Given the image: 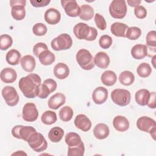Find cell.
I'll list each match as a JSON object with an SVG mask.
<instances>
[{
  "mask_svg": "<svg viewBox=\"0 0 156 156\" xmlns=\"http://www.w3.org/2000/svg\"><path fill=\"white\" fill-rule=\"evenodd\" d=\"M41 83V78L38 74L30 73L20 79L18 87L26 98L32 99L38 96Z\"/></svg>",
  "mask_w": 156,
  "mask_h": 156,
  "instance_id": "6da1fadb",
  "label": "cell"
},
{
  "mask_svg": "<svg viewBox=\"0 0 156 156\" xmlns=\"http://www.w3.org/2000/svg\"><path fill=\"white\" fill-rule=\"evenodd\" d=\"M73 32L79 40L93 41L98 36V31L95 27H90L83 23H79L73 28Z\"/></svg>",
  "mask_w": 156,
  "mask_h": 156,
  "instance_id": "7a4b0ae2",
  "label": "cell"
},
{
  "mask_svg": "<svg viewBox=\"0 0 156 156\" xmlns=\"http://www.w3.org/2000/svg\"><path fill=\"white\" fill-rule=\"evenodd\" d=\"M76 58L77 63L83 69L90 70L95 66L94 57L87 49H80L78 51Z\"/></svg>",
  "mask_w": 156,
  "mask_h": 156,
  "instance_id": "3957f363",
  "label": "cell"
},
{
  "mask_svg": "<svg viewBox=\"0 0 156 156\" xmlns=\"http://www.w3.org/2000/svg\"><path fill=\"white\" fill-rule=\"evenodd\" d=\"M29 146L35 152H40L45 151L48 147V143L44 136L37 132L33 133L27 140Z\"/></svg>",
  "mask_w": 156,
  "mask_h": 156,
  "instance_id": "277c9868",
  "label": "cell"
},
{
  "mask_svg": "<svg viewBox=\"0 0 156 156\" xmlns=\"http://www.w3.org/2000/svg\"><path fill=\"white\" fill-rule=\"evenodd\" d=\"M110 15L116 19H122L125 17L127 11L126 2L124 0H113L109 5Z\"/></svg>",
  "mask_w": 156,
  "mask_h": 156,
  "instance_id": "5b68a950",
  "label": "cell"
},
{
  "mask_svg": "<svg viewBox=\"0 0 156 156\" xmlns=\"http://www.w3.org/2000/svg\"><path fill=\"white\" fill-rule=\"evenodd\" d=\"M112 101L119 106H126L129 104L131 99L130 93L126 89L116 88L111 93Z\"/></svg>",
  "mask_w": 156,
  "mask_h": 156,
  "instance_id": "8992f818",
  "label": "cell"
},
{
  "mask_svg": "<svg viewBox=\"0 0 156 156\" xmlns=\"http://www.w3.org/2000/svg\"><path fill=\"white\" fill-rule=\"evenodd\" d=\"M73 44V40L71 36L67 34H61L56 38H54L51 43L52 48L56 51L67 50Z\"/></svg>",
  "mask_w": 156,
  "mask_h": 156,
  "instance_id": "52a82bcc",
  "label": "cell"
},
{
  "mask_svg": "<svg viewBox=\"0 0 156 156\" xmlns=\"http://www.w3.org/2000/svg\"><path fill=\"white\" fill-rule=\"evenodd\" d=\"M136 127L143 132L149 133L153 139L155 140L156 124L154 119L146 116H141L136 121Z\"/></svg>",
  "mask_w": 156,
  "mask_h": 156,
  "instance_id": "ba28073f",
  "label": "cell"
},
{
  "mask_svg": "<svg viewBox=\"0 0 156 156\" xmlns=\"http://www.w3.org/2000/svg\"><path fill=\"white\" fill-rule=\"evenodd\" d=\"M25 0H12L10 4L12 7L11 15L13 19L17 21L23 20L26 16V5Z\"/></svg>",
  "mask_w": 156,
  "mask_h": 156,
  "instance_id": "9c48e42d",
  "label": "cell"
},
{
  "mask_svg": "<svg viewBox=\"0 0 156 156\" xmlns=\"http://www.w3.org/2000/svg\"><path fill=\"white\" fill-rule=\"evenodd\" d=\"M35 132H37L36 129L32 126L17 125L12 128V135L15 138L27 141L30 136Z\"/></svg>",
  "mask_w": 156,
  "mask_h": 156,
  "instance_id": "30bf717a",
  "label": "cell"
},
{
  "mask_svg": "<svg viewBox=\"0 0 156 156\" xmlns=\"http://www.w3.org/2000/svg\"><path fill=\"white\" fill-rule=\"evenodd\" d=\"M2 96L5 103L10 107L15 106L19 102V95L13 87H4L2 90Z\"/></svg>",
  "mask_w": 156,
  "mask_h": 156,
  "instance_id": "8fae6325",
  "label": "cell"
},
{
  "mask_svg": "<svg viewBox=\"0 0 156 156\" xmlns=\"http://www.w3.org/2000/svg\"><path fill=\"white\" fill-rule=\"evenodd\" d=\"M38 116V111L36 105L32 102H27L24 104L23 111V119L27 122H34L36 121Z\"/></svg>",
  "mask_w": 156,
  "mask_h": 156,
  "instance_id": "7c38bea8",
  "label": "cell"
},
{
  "mask_svg": "<svg viewBox=\"0 0 156 156\" xmlns=\"http://www.w3.org/2000/svg\"><path fill=\"white\" fill-rule=\"evenodd\" d=\"M61 4L66 15L71 17L78 16L80 13V7L75 0H62Z\"/></svg>",
  "mask_w": 156,
  "mask_h": 156,
  "instance_id": "4fadbf2b",
  "label": "cell"
},
{
  "mask_svg": "<svg viewBox=\"0 0 156 156\" xmlns=\"http://www.w3.org/2000/svg\"><path fill=\"white\" fill-rule=\"evenodd\" d=\"M108 98V90L103 87L96 88L92 94V99L96 104H102Z\"/></svg>",
  "mask_w": 156,
  "mask_h": 156,
  "instance_id": "5bb4252c",
  "label": "cell"
},
{
  "mask_svg": "<svg viewBox=\"0 0 156 156\" xmlns=\"http://www.w3.org/2000/svg\"><path fill=\"white\" fill-rule=\"evenodd\" d=\"M74 125L83 132H87L91 127V122L85 115L79 114L75 118Z\"/></svg>",
  "mask_w": 156,
  "mask_h": 156,
  "instance_id": "9a60e30c",
  "label": "cell"
},
{
  "mask_svg": "<svg viewBox=\"0 0 156 156\" xmlns=\"http://www.w3.org/2000/svg\"><path fill=\"white\" fill-rule=\"evenodd\" d=\"M66 102V97L62 93H57L52 95L48 100V107L53 110H57Z\"/></svg>",
  "mask_w": 156,
  "mask_h": 156,
  "instance_id": "2e32d148",
  "label": "cell"
},
{
  "mask_svg": "<svg viewBox=\"0 0 156 156\" xmlns=\"http://www.w3.org/2000/svg\"><path fill=\"white\" fill-rule=\"evenodd\" d=\"M61 15L60 12L54 8H50L46 10L44 13L45 21L51 25H54L60 21Z\"/></svg>",
  "mask_w": 156,
  "mask_h": 156,
  "instance_id": "e0dca14e",
  "label": "cell"
},
{
  "mask_svg": "<svg viewBox=\"0 0 156 156\" xmlns=\"http://www.w3.org/2000/svg\"><path fill=\"white\" fill-rule=\"evenodd\" d=\"M113 126L118 132H125L129 128L130 124L129 120L124 116L118 115L114 118L113 120Z\"/></svg>",
  "mask_w": 156,
  "mask_h": 156,
  "instance_id": "ac0fdd59",
  "label": "cell"
},
{
  "mask_svg": "<svg viewBox=\"0 0 156 156\" xmlns=\"http://www.w3.org/2000/svg\"><path fill=\"white\" fill-rule=\"evenodd\" d=\"M1 80L5 83H12L17 78V74L15 69L11 68H5L2 69L0 74Z\"/></svg>",
  "mask_w": 156,
  "mask_h": 156,
  "instance_id": "d6986e66",
  "label": "cell"
},
{
  "mask_svg": "<svg viewBox=\"0 0 156 156\" xmlns=\"http://www.w3.org/2000/svg\"><path fill=\"white\" fill-rule=\"evenodd\" d=\"M133 58L141 60L147 55V46L145 44H137L133 46L130 51Z\"/></svg>",
  "mask_w": 156,
  "mask_h": 156,
  "instance_id": "ffe728a7",
  "label": "cell"
},
{
  "mask_svg": "<svg viewBox=\"0 0 156 156\" xmlns=\"http://www.w3.org/2000/svg\"><path fill=\"white\" fill-rule=\"evenodd\" d=\"M93 134L96 138L98 140H104L110 134V129L107 125L104 123H99L93 129Z\"/></svg>",
  "mask_w": 156,
  "mask_h": 156,
  "instance_id": "44dd1931",
  "label": "cell"
},
{
  "mask_svg": "<svg viewBox=\"0 0 156 156\" xmlns=\"http://www.w3.org/2000/svg\"><path fill=\"white\" fill-rule=\"evenodd\" d=\"M151 93L147 89H140L135 93V99L138 104L141 106L146 105L150 99Z\"/></svg>",
  "mask_w": 156,
  "mask_h": 156,
  "instance_id": "7402d4cb",
  "label": "cell"
},
{
  "mask_svg": "<svg viewBox=\"0 0 156 156\" xmlns=\"http://www.w3.org/2000/svg\"><path fill=\"white\" fill-rule=\"evenodd\" d=\"M95 65L98 67L105 69L110 64V57L107 53L105 52H98L94 58Z\"/></svg>",
  "mask_w": 156,
  "mask_h": 156,
  "instance_id": "603a6c76",
  "label": "cell"
},
{
  "mask_svg": "<svg viewBox=\"0 0 156 156\" xmlns=\"http://www.w3.org/2000/svg\"><path fill=\"white\" fill-rule=\"evenodd\" d=\"M20 63L23 70L28 73L32 72L36 66L35 59L31 55H26L23 57L21 59Z\"/></svg>",
  "mask_w": 156,
  "mask_h": 156,
  "instance_id": "cb8c5ba5",
  "label": "cell"
},
{
  "mask_svg": "<svg viewBox=\"0 0 156 156\" xmlns=\"http://www.w3.org/2000/svg\"><path fill=\"white\" fill-rule=\"evenodd\" d=\"M54 74L58 79H65L69 74V69L64 63H58L54 68Z\"/></svg>",
  "mask_w": 156,
  "mask_h": 156,
  "instance_id": "d4e9b609",
  "label": "cell"
},
{
  "mask_svg": "<svg viewBox=\"0 0 156 156\" xmlns=\"http://www.w3.org/2000/svg\"><path fill=\"white\" fill-rule=\"evenodd\" d=\"M129 26L122 23L115 22L110 26V31L116 37H126V33Z\"/></svg>",
  "mask_w": 156,
  "mask_h": 156,
  "instance_id": "484cf974",
  "label": "cell"
},
{
  "mask_svg": "<svg viewBox=\"0 0 156 156\" xmlns=\"http://www.w3.org/2000/svg\"><path fill=\"white\" fill-rule=\"evenodd\" d=\"M101 80L104 85L110 87L116 83L117 80V76L114 71L107 70L101 74Z\"/></svg>",
  "mask_w": 156,
  "mask_h": 156,
  "instance_id": "4316f807",
  "label": "cell"
},
{
  "mask_svg": "<svg viewBox=\"0 0 156 156\" xmlns=\"http://www.w3.org/2000/svg\"><path fill=\"white\" fill-rule=\"evenodd\" d=\"M38 58L40 62L43 65L45 66L51 65L55 60V57L54 54H53L51 51H50L48 49L44 50L43 52H41L39 54Z\"/></svg>",
  "mask_w": 156,
  "mask_h": 156,
  "instance_id": "83f0119b",
  "label": "cell"
},
{
  "mask_svg": "<svg viewBox=\"0 0 156 156\" xmlns=\"http://www.w3.org/2000/svg\"><path fill=\"white\" fill-rule=\"evenodd\" d=\"M21 59L20 52L16 49H11L5 55L6 62L11 65H17Z\"/></svg>",
  "mask_w": 156,
  "mask_h": 156,
  "instance_id": "f1b7e54d",
  "label": "cell"
},
{
  "mask_svg": "<svg viewBox=\"0 0 156 156\" xmlns=\"http://www.w3.org/2000/svg\"><path fill=\"white\" fill-rule=\"evenodd\" d=\"M64 135V130L57 126L51 129L48 133V138L53 143H58L60 141Z\"/></svg>",
  "mask_w": 156,
  "mask_h": 156,
  "instance_id": "f546056e",
  "label": "cell"
},
{
  "mask_svg": "<svg viewBox=\"0 0 156 156\" xmlns=\"http://www.w3.org/2000/svg\"><path fill=\"white\" fill-rule=\"evenodd\" d=\"M65 141L68 147L77 146L82 142L80 135L75 132L66 133L65 137Z\"/></svg>",
  "mask_w": 156,
  "mask_h": 156,
  "instance_id": "4dcf8cb0",
  "label": "cell"
},
{
  "mask_svg": "<svg viewBox=\"0 0 156 156\" xmlns=\"http://www.w3.org/2000/svg\"><path fill=\"white\" fill-rule=\"evenodd\" d=\"M94 9L93 7L88 4H83L80 7L79 18L84 21L90 20L94 15Z\"/></svg>",
  "mask_w": 156,
  "mask_h": 156,
  "instance_id": "1f68e13d",
  "label": "cell"
},
{
  "mask_svg": "<svg viewBox=\"0 0 156 156\" xmlns=\"http://www.w3.org/2000/svg\"><path fill=\"white\" fill-rule=\"evenodd\" d=\"M119 80L121 84L129 86L133 83L135 80V76L130 71H124L119 74Z\"/></svg>",
  "mask_w": 156,
  "mask_h": 156,
  "instance_id": "d6a6232c",
  "label": "cell"
},
{
  "mask_svg": "<svg viewBox=\"0 0 156 156\" xmlns=\"http://www.w3.org/2000/svg\"><path fill=\"white\" fill-rule=\"evenodd\" d=\"M41 119L43 124L46 125H51L57 121V117L55 112L51 110H47L42 114Z\"/></svg>",
  "mask_w": 156,
  "mask_h": 156,
  "instance_id": "836d02e7",
  "label": "cell"
},
{
  "mask_svg": "<svg viewBox=\"0 0 156 156\" xmlns=\"http://www.w3.org/2000/svg\"><path fill=\"white\" fill-rule=\"evenodd\" d=\"M136 73L140 77L145 78L149 77L151 75L152 73V69L148 63L143 62L140 64L137 67Z\"/></svg>",
  "mask_w": 156,
  "mask_h": 156,
  "instance_id": "e575fe53",
  "label": "cell"
},
{
  "mask_svg": "<svg viewBox=\"0 0 156 156\" xmlns=\"http://www.w3.org/2000/svg\"><path fill=\"white\" fill-rule=\"evenodd\" d=\"M74 115L73 109L69 106H64L59 111V117L64 122L70 121Z\"/></svg>",
  "mask_w": 156,
  "mask_h": 156,
  "instance_id": "d590c367",
  "label": "cell"
},
{
  "mask_svg": "<svg viewBox=\"0 0 156 156\" xmlns=\"http://www.w3.org/2000/svg\"><path fill=\"white\" fill-rule=\"evenodd\" d=\"M85 152V146L83 141L78 146L75 147H68V156H83Z\"/></svg>",
  "mask_w": 156,
  "mask_h": 156,
  "instance_id": "8d00e7d4",
  "label": "cell"
},
{
  "mask_svg": "<svg viewBox=\"0 0 156 156\" xmlns=\"http://www.w3.org/2000/svg\"><path fill=\"white\" fill-rule=\"evenodd\" d=\"M141 35V30L137 27H129L126 33V37L130 40H137Z\"/></svg>",
  "mask_w": 156,
  "mask_h": 156,
  "instance_id": "74e56055",
  "label": "cell"
},
{
  "mask_svg": "<svg viewBox=\"0 0 156 156\" xmlns=\"http://www.w3.org/2000/svg\"><path fill=\"white\" fill-rule=\"evenodd\" d=\"M13 43V40L11 36L7 34H2L0 36V49L5 51L10 48Z\"/></svg>",
  "mask_w": 156,
  "mask_h": 156,
  "instance_id": "f35d334b",
  "label": "cell"
},
{
  "mask_svg": "<svg viewBox=\"0 0 156 156\" xmlns=\"http://www.w3.org/2000/svg\"><path fill=\"white\" fill-rule=\"evenodd\" d=\"M47 31L46 26L41 23H36L32 27V32L37 36H43L46 34Z\"/></svg>",
  "mask_w": 156,
  "mask_h": 156,
  "instance_id": "ab89813d",
  "label": "cell"
},
{
  "mask_svg": "<svg viewBox=\"0 0 156 156\" xmlns=\"http://www.w3.org/2000/svg\"><path fill=\"white\" fill-rule=\"evenodd\" d=\"M113 40L110 36L108 35H102L99 40V44L101 48L102 49H108L109 48L112 44Z\"/></svg>",
  "mask_w": 156,
  "mask_h": 156,
  "instance_id": "60d3db41",
  "label": "cell"
},
{
  "mask_svg": "<svg viewBox=\"0 0 156 156\" xmlns=\"http://www.w3.org/2000/svg\"><path fill=\"white\" fill-rule=\"evenodd\" d=\"M94 22L97 27L102 30H104L107 27V23L102 15L99 13L94 15Z\"/></svg>",
  "mask_w": 156,
  "mask_h": 156,
  "instance_id": "b9f144b4",
  "label": "cell"
},
{
  "mask_svg": "<svg viewBox=\"0 0 156 156\" xmlns=\"http://www.w3.org/2000/svg\"><path fill=\"white\" fill-rule=\"evenodd\" d=\"M147 46L156 48V32L155 30L149 31L146 35Z\"/></svg>",
  "mask_w": 156,
  "mask_h": 156,
  "instance_id": "7bdbcfd3",
  "label": "cell"
},
{
  "mask_svg": "<svg viewBox=\"0 0 156 156\" xmlns=\"http://www.w3.org/2000/svg\"><path fill=\"white\" fill-rule=\"evenodd\" d=\"M51 93L49 88L44 83H43L39 87L37 96L40 99H46Z\"/></svg>",
  "mask_w": 156,
  "mask_h": 156,
  "instance_id": "ee69618b",
  "label": "cell"
},
{
  "mask_svg": "<svg viewBox=\"0 0 156 156\" xmlns=\"http://www.w3.org/2000/svg\"><path fill=\"white\" fill-rule=\"evenodd\" d=\"M48 49L47 45L44 43L39 42L34 45L33 48V53L36 57H38L39 54L44 50Z\"/></svg>",
  "mask_w": 156,
  "mask_h": 156,
  "instance_id": "f6af8a7d",
  "label": "cell"
},
{
  "mask_svg": "<svg viewBox=\"0 0 156 156\" xmlns=\"http://www.w3.org/2000/svg\"><path fill=\"white\" fill-rule=\"evenodd\" d=\"M134 13L137 18L144 19L147 15V10L143 5H138L135 7Z\"/></svg>",
  "mask_w": 156,
  "mask_h": 156,
  "instance_id": "bcb514c9",
  "label": "cell"
},
{
  "mask_svg": "<svg viewBox=\"0 0 156 156\" xmlns=\"http://www.w3.org/2000/svg\"><path fill=\"white\" fill-rule=\"evenodd\" d=\"M43 83H44L49 88L51 93L54 92L56 90L57 87L56 82L52 79H48L44 80L43 82Z\"/></svg>",
  "mask_w": 156,
  "mask_h": 156,
  "instance_id": "7dc6e473",
  "label": "cell"
},
{
  "mask_svg": "<svg viewBox=\"0 0 156 156\" xmlns=\"http://www.w3.org/2000/svg\"><path fill=\"white\" fill-rule=\"evenodd\" d=\"M50 0H42V1H30L32 6L35 7H42L48 5L50 3Z\"/></svg>",
  "mask_w": 156,
  "mask_h": 156,
  "instance_id": "c3c4849f",
  "label": "cell"
},
{
  "mask_svg": "<svg viewBox=\"0 0 156 156\" xmlns=\"http://www.w3.org/2000/svg\"><path fill=\"white\" fill-rule=\"evenodd\" d=\"M147 105L151 108H155V92L151 93V97Z\"/></svg>",
  "mask_w": 156,
  "mask_h": 156,
  "instance_id": "681fc988",
  "label": "cell"
},
{
  "mask_svg": "<svg viewBox=\"0 0 156 156\" xmlns=\"http://www.w3.org/2000/svg\"><path fill=\"white\" fill-rule=\"evenodd\" d=\"M141 1H138V0H127V2L130 7H136L138 5H140V4L141 3Z\"/></svg>",
  "mask_w": 156,
  "mask_h": 156,
  "instance_id": "f907efd6",
  "label": "cell"
},
{
  "mask_svg": "<svg viewBox=\"0 0 156 156\" xmlns=\"http://www.w3.org/2000/svg\"><path fill=\"white\" fill-rule=\"evenodd\" d=\"M20 151H18V152H15V153H13V154H12V155H16V154H20V155H27L26 154H24V153H21L23 151H20V152H19Z\"/></svg>",
  "mask_w": 156,
  "mask_h": 156,
  "instance_id": "816d5d0a",
  "label": "cell"
}]
</instances>
